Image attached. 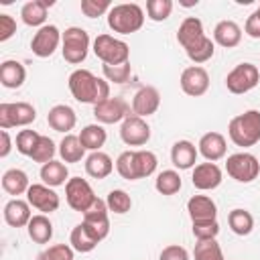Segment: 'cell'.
Returning <instances> with one entry per match:
<instances>
[{"label": "cell", "mask_w": 260, "mask_h": 260, "mask_svg": "<svg viewBox=\"0 0 260 260\" xmlns=\"http://www.w3.org/2000/svg\"><path fill=\"white\" fill-rule=\"evenodd\" d=\"M256 10H258V12H260V6H258V8H256Z\"/></svg>", "instance_id": "816d5d0a"}, {"label": "cell", "mask_w": 260, "mask_h": 260, "mask_svg": "<svg viewBox=\"0 0 260 260\" xmlns=\"http://www.w3.org/2000/svg\"><path fill=\"white\" fill-rule=\"evenodd\" d=\"M53 6V0H28L20 8V18L26 26H45L47 8Z\"/></svg>", "instance_id": "cb8c5ba5"}, {"label": "cell", "mask_w": 260, "mask_h": 260, "mask_svg": "<svg viewBox=\"0 0 260 260\" xmlns=\"http://www.w3.org/2000/svg\"><path fill=\"white\" fill-rule=\"evenodd\" d=\"M47 122L49 126L55 130V132H69L73 130L75 122H77V116L73 112L71 106H65V104H57L49 110L47 114Z\"/></svg>", "instance_id": "44dd1931"}, {"label": "cell", "mask_w": 260, "mask_h": 260, "mask_svg": "<svg viewBox=\"0 0 260 260\" xmlns=\"http://www.w3.org/2000/svg\"><path fill=\"white\" fill-rule=\"evenodd\" d=\"M110 8H112L110 0H81V12L87 18L102 16L104 12H110Z\"/></svg>", "instance_id": "bcb514c9"}, {"label": "cell", "mask_w": 260, "mask_h": 260, "mask_svg": "<svg viewBox=\"0 0 260 260\" xmlns=\"http://www.w3.org/2000/svg\"><path fill=\"white\" fill-rule=\"evenodd\" d=\"M134 156H136V173H138V179H144V177H150L154 171H156V154L152 150H134Z\"/></svg>", "instance_id": "74e56055"}, {"label": "cell", "mask_w": 260, "mask_h": 260, "mask_svg": "<svg viewBox=\"0 0 260 260\" xmlns=\"http://www.w3.org/2000/svg\"><path fill=\"white\" fill-rule=\"evenodd\" d=\"M213 41L219 47H225V49L238 47L240 41H242V28H240V24L234 22V20H221V22H217L215 28H213Z\"/></svg>", "instance_id": "d4e9b609"}, {"label": "cell", "mask_w": 260, "mask_h": 260, "mask_svg": "<svg viewBox=\"0 0 260 260\" xmlns=\"http://www.w3.org/2000/svg\"><path fill=\"white\" fill-rule=\"evenodd\" d=\"M26 79V69L20 61L8 59L0 65V83L8 89H18Z\"/></svg>", "instance_id": "484cf974"}, {"label": "cell", "mask_w": 260, "mask_h": 260, "mask_svg": "<svg viewBox=\"0 0 260 260\" xmlns=\"http://www.w3.org/2000/svg\"><path fill=\"white\" fill-rule=\"evenodd\" d=\"M106 138H108V134H106V130H104L102 124H87L79 132V140H81L83 148L85 150H91V152L100 150L106 144Z\"/></svg>", "instance_id": "d6a6232c"}, {"label": "cell", "mask_w": 260, "mask_h": 260, "mask_svg": "<svg viewBox=\"0 0 260 260\" xmlns=\"http://www.w3.org/2000/svg\"><path fill=\"white\" fill-rule=\"evenodd\" d=\"M61 43H63L61 53H63V59L67 63L77 65V63L85 61L87 51H89V35H87V30H83L81 26H69L63 32Z\"/></svg>", "instance_id": "8992f818"}, {"label": "cell", "mask_w": 260, "mask_h": 260, "mask_svg": "<svg viewBox=\"0 0 260 260\" xmlns=\"http://www.w3.org/2000/svg\"><path fill=\"white\" fill-rule=\"evenodd\" d=\"M116 171H118V175H120L122 179H126V181H138L134 150H124V152H120V156L116 158Z\"/></svg>", "instance_id": "d590c367"}, {"label": "cell", "mask_w": 260, "mask_h": 260, "mask_svg": "<svg viewBox=\"0 0 260 260\" xmlns=\"http://www.w3.org/2000/svg\"><path fill=\"white\" fill-rule=\"evenodd\" d=\"M120 138L128 146H142L150 140V126L140 116H128L120 126Z\"/></svg>", "instance_id": "4fadbf2b"}, {"label": "cell", "mask_w": 260, "mask_h": 260, "mask_svg": "<svg viewBox=\"0 0 260 260\" xmlns=\"http://www.w3.org/2000/svg\"><path fill=\"white\" fill-rule=\"evenodd\" d=\"M69 91L81 104H102L110 98V83L95 77L89 69H75L69 75Z\"/></svg>", "instance_id": "7a4b0ae2"}, {"label": "cell", "mask_w": 260, "mask_h": 260, "mask_svg": "<svg viewBox=\"0 0 260 260\" xmlns=\"http://www.w3.org/2000/svg\"><path fill=\"white\" fill-rule=\"evenodd\" d=\"M30 203L28 201H22V199H10L6 205H4V221L10 225V228H24L28 225L30 221Z\"/></svg>", "instance_id": "603a6c76"}, {"label": "cell", "mask_w": 260, "mask_h": 260, "mask_svg": "<svg viewBox=\"0 0 260 260\" xmlns=\"http://www.w3.org/2000/svg\"><path fill=\"white\" fill-rule=\"evenodd\" d=\"M102 71H104V77H106L108 81L126 83L132 69H130V63H122V65H104Z\"/></svg>", "instance_id": "ee69618b"}, {"label": "cell", "mask_w": 260, "mask_h": 260, "mask_svg": "<svg viewBox=\"0 0 260 260\" xmlns=\"http://www.w3.org/2000/svg\"><path fill=\"white\" fill-rule=\"evenodd\" d=\"M173 12V2L171 0H148L146 2V14L154 22H162L171 16Z\"/></svg>", "instance_id": "60d3db41"}, {"label": "cell", "mask_w": 260, "mask_h": 260, "mask_svg": "<svg viewBox=\"0 0 260 260\" xmlns=\"http://www.w3.org/2000/svg\"><path fill=\"white\" fill-rule=\"evenodd\" d=\"M65 199H67V205H69L73 211L83 213V211H87V209L91 207V203H93L98 197L93 195V189H91V185H89L85 179L73 177V179H69L67 185H65Z\"/></svg>", "instance_id": "30bf717a"}, {"label": "cell", "mask_w": 260, "mask_h": 260, "mask_svg": "<svg viewBox=\"0 0 260 260\" xmlns=\"http://www.w3.org/2000/svg\"><path fill=\"white\" fill-rule=\"evenodd\" d=\"M69 244H71V248H73L75 252L85 254V252H91V250L100 244V238L81 221V223H77V225L71 230Z\"/></svg>", "instance_id": "4316f807"}, {"label": "cell", "mask_w": 260, "mask_h": 260, "mask_svg": "<svg viewBox=\"0 0 260 260\" xmlns=\"http://www.w3.org/2000/svg\"><path fill=\"white\" fill-rule=\"evenodd\" d=\"M39 260H73V248L69 244L49 246L45 252L39 254Z\"/></svg>", "instance_id": "f6af8a7d"}, {"label": "cell", "mask_w": 260, "mask_h": 260, "mask_svg": "<svg viewBox=\"0 0 260 260\" xmlns=\"http://www.w3.org/2000/svg\"><path fill=\"white\" fill-rule=\"evenodd\" d=\"M187 211L191 221H211L217 215V205L207 195H193L187 201Z\"/></svg>", "instance_id": "d6986e66"}, {"label": "cell", "mask_w": 260, "mask_h": 260, "mask_svg": "<svg viewBox=\"0 0 260 260\" xmlns=\"http://www.w3.org/2000/svg\"><path fill=\"white\" fill-rule=\"evenodd\" d=\"M179 83H181V89L187 95L199 98L209 89V73L201 65H191V67L183 69Z\"/></svg>", "instance_id": "5bb4252c"}, {"label": "cell", "mask_w": 260, "mask_h": 260, "mask_svg": "<svg viewBox=\"0 0 260 260\" xmlns=\"http://www.w3.org/2000/svg\"><path fill=\"white\" fill-rule=\"evenodd\" d=\"M225 171L238 183H252L260 175V162L250 152H236L228 156Z\"/></svg>", "instance_id": "52a82bcc"}, {"label": "cell", "mask_w": 260, "mask_h": 260, "mask_svg": "<svg viewBox=\"0 0 260 260\" xmlns=\"http://www.w3.org/2000/svg\"><path fill=\"white\" fill-rule=\"evenodd\" d=\"M59 156L63 162H79L85 156V148L75 134H65L63 140L59 142Z\"/></svg>", "instance_id": "1f68e13d"}, {"label": "cell", "mask_w": 260, "mask_h": 260, "mask_svg": "<svg viewBox=\"0 0 260 260\" xmlns=\"http://www.w3.org/2000/svg\"><path fill=\"white\" fill-rule=\"evenodd\" d=\"M26 232H28V238L35 244H47L53 238V223L45 213H39V215L30 217V221L26 225Z\"/></svg>", "instance_id": "f1b7e54d"}, {"label": "cell", "mask_w": 260, "mask_h": 260, "mask_svg": "<svg viewBox=\"0 0 260 260\" xmlns=\"http://www.w3.org/2000/svg\"><path fill=\"white\" fill-rule=\"evenodd\" d=\"M193 236L197 238V242L201 240H213L217 238L219 234V223L217 219H211V221H193Z\"/></svg>", "instance_id": "7bdbcfd3"}, {"label": "cell", "mask_w": 260, "mask_h": 260, "mask_svg": "<svg viewBox=\"0 0 260 260\" xmlns=\"http://www.w3.org/2000/svg\"><path fill=\"white\" fill-rule=\"evenodd\" d=\"M16 32V20L10 14H0V41H8Z\"/></svg>", "instance_id": "c3c4849f"}, {"label": "cell", "mask_w": 260, "mask_h": 260, "mask_svg": "<svg viewBox=\"0 0 260 260\" xmlns=\"http://www.w3.org/2000/svg\"><path fill=\"white\" fill-rule=\"evenodd\" d=\"M230 140L236 146L248 148L260 142V112L258 110H246L244 114H238L228 124Z\"/></svg>", "instance_id": "3957f363"}, {"label": "cell", "mask_w": 260, "mask_h": 260, "mask_svg": "<svg viewBox=\"0 0 260 260\" xmlns=\"http://www.w3.org/2000/svg\"><path fill=\"white\" fill-rule=\"evenodd\" d=\"M93 53L104 65H122L128 63L130 47L112 35H98L93 41Z\"/></svg>", "instance_id": "5b68a950"}, {"label": "cell", "mask_w": 260, "mask_h": 260, "mask_svg": "<svg viewBox=\"0 0 260 260\" xmlns=\"http://www.w3.org/2000/svg\"><path fill=\"white\" fill-rule=\"evenodd\" d=\"M30 187L28 183V177L24 171L20 169H8L4 175H2V189L8 193V195H22L26 193Z\"/></svg>", "instance_id": "4dcf8cb0"}, {"label": "cell", "mask_w": 260, "mask_h": 260, "mask_svg": "<svg viewBox=\"0 0 260 260\" xmlns=\"http://www.w3.org/2000/svg\"><path fill=\"white\" fill-rule=\"evenodd\" d=\"M26 201L30 203V207L39 209L41 213H51L59 209V195L55 193L53 187L45 185V183H32L26 191Z\"/></svg>", "instance_id": "7c38bea8"}, {"label": "cell", "mask_w": 260, "mask_h": 260, "mask_svg": "<svg viewBox=\"0 0 260 260\" xmlns=\"http://www.w3.org/2000/svg\"><path fill=\"white\" fill-rule=\"evenodd\" d=\"M112 171H114V160L110 158V154L102 150H95L85 158V173L93 179H106Z\"/></svg>", "instance_id": "83f0119b"}, {"label": "cell", "mask_w": 260, "mask_h": 260, "mask_svg": "<svg viewBox=\"0 0 260 260\" xmlns=\"http://www.w3.org/2000/svg\"><path fill=\"white\" fill-rule=\"evenodd\" d=\"M106 205H108L110 211L122 215V213H128V211H130L132 199H130V195H128L126 191H122V189H112V191L108 193V197H106Z\"/></svg>", "instance_id": "f35d334b"}, {"label": "cell", "mask_w": 260, "mask_h": 260, "mask_svg": "<svg viewBox=\"0 0 260 260\" xmlns=\"http://www.w3.org/2000/svg\"><path fill=\"white\" fill-rule=\"evenodd\" d=\"M244 32L248 37H252V39H260V12L258 10H254L248 16V20L244 24Z\"/></svg>", "instance_id": "681fc988"}, {"label": "cell", "mask_w": 260, "mask_h": 260, "mask_svg": "<svg viewBox=\"0 0 260 260\" xmlns=\"http://www.w3.org/2000/svg\"><path fill=\"white\" fill-rule=\"evenodd\" d=\"M93 116L100 124H116V122H124L130 114H128V104L122 98H108L106 102L93 106Z\"/></svg>", "instance_id": "9a60e30c"}, {"label": "cell", "mask_w": 260, "mask_h": 260, "mask_svg": "<svg viewBox=\"0 0 260 260\" xmlns=\"http://www.w3.org/2000/svg\"><path fill=\"white\" fill-rule=\"evenodd\" d=\"M0 138H2V146H0V158H6L10 154L12 142H10V134L8 130H0Z\"/></svg>", "instance_id": "f907efd6"}, {"label": "cell", "mask_w": 260, "mask_h": 260, "mask_svg": "<svg viewBox=\"0 0 260 260\" xmlns=\"http://www.w3.org/2000/svg\"><path fill=\"white\" fill-rule=\"evenodd\" d=\"M55 152H57L55 142H53L49 136H41V138H39V142H37V146H35V150H32V154H30V158H32L35 162L47 165V162H51V160H53Z\"/></svg>", "instance_id": "ab89813d"}, {"label": "cell", "mask_w": 260, "mask_h": 260, "mask_svg": "<svg viewBox=\"0 0 260 260\" xmlns=\"http://www.w3.org/2000/svg\"><path fill=\"white\" fill-rule=\"evenodd\" d=\"M142 24H144V10L134 2L116 4L108 12V26L114 32L130 35V32L140 30Z\"/></svg>", "instance_id": "277c9868"}, {"label": "cell", "mask_w": 260, "mask_h": 260, "mask_svg": "<svg viewBox=\"0 0 260 260\" xmlns=\"http://www.w3.org/2000/svg\"><path fill=\"white\" fill-rule=\"evenodd\" d=\"M108 205L102 199H95L87 211H83V223L100 238V242L110 234V217H108Z\"/></svg>", "instance_id": "2e32d148"}, {"label": "cell", "mask_w": 260, "mask_h": 260, "mask_svg": "<svg viewBox=\"0 0 260 260\" xmlns=\"http://www.w3.org/2000/svg\"><path fill=\"white\" fill-rule=\"evenodd\" d=\"M258 81H260V69L254 63H240L228 73L225 87H228V91L242 95V93H248L250 89H254L258 85Z\"/></svg>", "instance_id": "ba28073f"}, {"label": "cell", "mask_w": 260, "mask_h": 260, "mask_svg": "<svg viewBox=\"0 0 260 260\" xmlns=\"http://www.w3.org/2000/svg\"><path fill=\"white\" fill-rule=\"evenodd\" d=\"M39 138H41V134L35 132V130H28V128L26 130H20L16 134V150L20 154H24V156H30L32 150H35V146H37V142H39Z\"/></svg>", "instance_id": "b9f144b4"}, {"label": "cell", "mask_w": 260, "mask_h": 260, "mask_svg": "<svg viewBox=\"0 0 260 260\" xmlns=\"http://www.w3.org/2000/svg\"><path fill=\"white\" fill-rule=\"evenodd\" d=\"M197 154H199V150L189 140H177L171 148V160L179 171L193 169L197 162Z\"/></svg>", "instance_id": "7402d4cb"}, {"label": "cell", "mask_w": 260, "mask_h": 260, "mask_svg": "<svg viewBox=\"0 0 260 260\" xmlns=\"http://www.w3.org/2000/svg\"><path fill=\"white\" fill-rule=\"evenodd\" d=\"M228 223H230V230L236 234V236H248L254 228V217L250 211L246 209H232L228 213Z\"/></svg>", "instance_id": "836d02e7"}, {"label": "cell", "mask_w": 260, "mask_h": 260, "mask_svg": "<svg viewBox=\"0 0 260 260\" xmlns=\"http://www.w3.org/2000/svg\"><path fill=\"white\" fill-rule=\"evenodd\" d=\"M160 106V93L156 87L152 85H144L140 87L134 98H132V114L140 116V118H148L152 116Z\"/></svg>", "instance_id": "ac0fdd59"}, {"label": "cell", "mask_w": 260, "mask_h": 260, "mask_svg": "<svg viewBox=\"0 0 260 260\" xmlns=\"http://www.w3.org/2000/svg\"><path fill=\"white\" fill-rule=\"evenodd\" d=\"M61 39H63V32H59V28L55 24H45L35 32V37L30 41V51L41 59L51 57L57 51Z\"/></svg>", "instance_id": "8fae6325"}, {"label": "cell", "mask_w": 260, "mask_h": 260, "mask_svg": "<svg viewBox=\"0 0 260 260\" xmlns=\"http://www.w3.org/2000/svg\"><path fill=\"white\" fill-rule=\"evenodd\" d=\"M69 177V171H67V165L59 162V160H51L47 165L41 167V179L45 185L49 187H61V185H67V179Z\"/></svg>", "instance_id": "f546056e"}, {"label": "cell", "mask_w": 260, "mask_h": 260, "mask_svg": "<svg viewBox=\"0 0 260 260\" xmlns=\"http://www.w3.org/2000/svg\"><path fill=\"white\" fill-rule=\"evenodd\" d=\"M158 260H189V252L179 244H171L160 250Z\"/></svg>", "instance_id": "7dc6e473"}, {"label": "cell", "mask_w": 260, "mask_h": 260, "mask_svg": "<svg viewBox=\"0 0 260 260\" xmlns=\"http://www.w3.org/2000/svg\"><path fill=\"white\" fill-rule=\"evenodd\" d=\"M177 41L185 49L187 57L197 65L209 61L215 53V45L203 32V22L197 16H187L181 22V26L177 30Z\"/></svg>", "instance_id": "6da1fadb"}, {"label": "cell", "mask_w": 260, "mask_h": 260, "mask_svg": "<svg viewBox=\"0 0 260 260\" xmlns=\"http://www.w3.org/2000/svg\"><path fill=\"white\" fill-rule=\"evenodd\" d=\"M191 183L195 189L199 191H211L217 189L221 185V169L215 162H201L193 167V175H191Z\"/></svg>", "instance_id": "e0dca14e"}, {"label": "cell", "mask_w": 260, "mask_h": 260, "mask_svg": "<svg viewBox=\"0 0 260 260\" xmlns=\"http://www.w3.org/2000/svg\"><path fill=\"white\" fill-rule=\"evenodd\" d=\"M199 148V152L203 154V158L205 160H209V162H215V160H219V158H223L225 156V150H228V146H225V138L219 134V132H207V134H203L201 138H199V144H197Z\"/></svg>", "instance_id": "ffe728a7"}, {"label": "cell", "mask_w": 260, "mask_h": 260, "mask_svg": "<svg viewBox=\"0 0 260 260\" xmlns=\"http://www.w3.org/2000/svg\"><path fill=\"white\" fill-rule=\"evenodd\" d=\"M193 256L195 260H225L223 258V252H221V246L217 244V240H201L195 244V250H193Z\"/></svg>", "instance_id": "8d00e7d4"}, {"label": "cell", "mask_w": 260, "mask_h": 260, "mask_svg": "<svg viewBox=\"0 0 260 260\" xmlns=\"http://www.w3.org/2000/svg\"><path fill=\"white\" fill-rule=\"evenodd\" d=\"M181 185H183V181H181L179 173L177 171H171V169L158 173L156 175V181H154V189L160 195H175V193H179Z\"/></svg>", "instance_id": "e575fe53"}, {"label": "cell", "mask_w": 260, "mask_h": 260, "mask_svg": "<svg viewBox=\"0 0 260 260\" xmlns=\"http://www.w3.org/2000/svg\"><path fill=\"white\" fill-rule=\"evenodd\" d=\"M35 118H37V110L28 102L0 104V128L2 130L14 128V126H28L35 122Z\"/></svg>", "instance_id": "9c48e42d"}]
</instances>
